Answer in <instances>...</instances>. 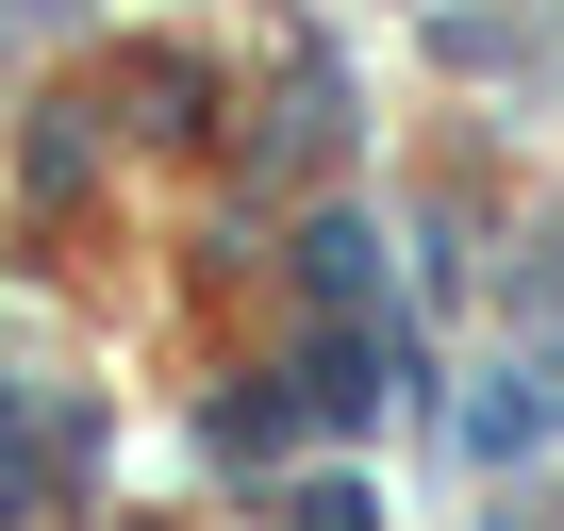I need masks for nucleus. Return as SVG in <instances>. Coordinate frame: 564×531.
Listing matches in <instances>:
<instances>
[{
	"mask_svg": "<svg viewBox=\"0 0 564 531\" xmlns=\"http://www.w3.org/2000/svg\"><path fill=\"white\" fill-rule=\"evenodd\" d=\"M0 498H67V432L34 448V415H18V399H0Z\"/></svg>",
	"mask_w": 564,
	"mask_h": 531,
	"instance_id": "f257e3e1",
	"label": "nucleus"
}]
</instances>
